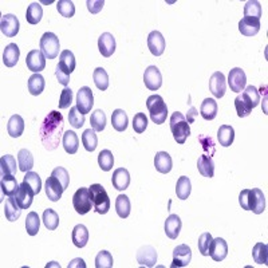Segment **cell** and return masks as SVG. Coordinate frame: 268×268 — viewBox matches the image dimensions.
<instances>
[{
    "label": "cell",
    "mask_w": 268,
    "mask_h": 268,
    "mask_svg": "<svg viewBox=\"0 0 268 268\" xmlns=\"http://www.w3.org/2000/svg\"><path fill=\"white\" fill-rule=\"evenodd\" d=\"M39 134L47 150H55L63 136V115L59 111H50L39 127Z\"/></svg>",
    "instance_id": "1"
},
{
    "label": "cell",
    "mask_w": 268,
    "mask_h": 268,
    "mask_svg": "<svg viewBox=\"0 0 268 268\" xmlns=\"http://www.w3.org/2000/svg\"><path fill=\"white\" fill-rule=\"evenodd\" d=\"M259 102H260V96H259L257 88L252 84L247 86L243 90V93L235 98V107H236L239 117L240 118L248 117L252 109H255L259 105Z\"/></svg>",
    "instance_id": "2"
},
{
    "label": "cell",
    "mask_w": 268,
    "mask_h": 268,
    "mask_svg": "<svg viewBox=\"0 0 268 268\" xmlns=\"http://www.w3.org/2000/svg\"><path fill=\"white\" fill-rule=\"evenodd\" d=\"M239 204L243 209L252 211L255 214H260L265 211V197L257 188L243 189L239 195Z\"/></svg>",
    "instance_id": "3"
},
{
    "label": "cell",
    "mask_w": 268,
    "mask_h": 268,
    "mask_svg": "<svg viewBox=\"0 0 268 268\" xmlns=\"http://www.w3.org/2000/svg\"><path fill=\"white\" fill-rule=\"evenodd\" d=\"M146 107L149 110L150 119L153 121L154 123L161 125L166 121V117H168V106L164 102V98L161 96H150L148 100H146Z\"/></svg>",
    "instance_id": "4"
},
{
    "label": "cell",
    "mask_w": 268,
    "mask_h": 268,
    "mask_svg": "<svg viewBox=\"0 0 268 268\" xmlns=\"http://www.w3.org/2000/svg\"><path fill=\"white\" fill-rule=\"evenodd\" d=\"M170 131L177 144H185L187 138L191 136L189 123L185 121V117L180 111H174L170 117Z\"/></svg>",
    "instance_id": "5"
},
{
    "label": "cell",
    "mask_w": 268,
    "mask_h": 268,
    "mask_svg": "<svg viewBox=\"0 0 268 268\" xmlns=\"http://www.w3.org/2000/svg\"><path fill=\"white\" fill-rule=\"evenodd\" d=\"M88 191H90L94 211L100 214L107 213L110 209V199H109L105 188L101 184H93L88 188Z\"/></svg>",
    "instance_id": "6"
},
{
    "label": "cell",
    "mask_w": 268,
    "mask_h": 268,
    "mask_svg": "<svg viewBox=\"0 0 268 268\" xmlns=\"http://www.w3.org/2000/svg\"><path fill=\"white\" fill-rule=\"evenodd\" d=\"M59 38L53 32H44L40 38V51L49 59H55L59 54Z\"/></svg>",
    "instance_id": "7"
},
{
    "label": "cell",
    "mask_w": 268,
    "mask_h": 268,
    "mask_svg": "<svg viewBox=\"0 0 268 268\" xmlns=\"http://www.w3.org/2000/svg\"><path fill=\"white\" fill-rule=\"evenodd\" d=\"M73 207L79 214H86L92 211L93 201L88 188H79L73 196Z\"/></svg>",
    "instance_id": "8"
},
{
    "label": "cell",
    "mask_w": 268,
    "mask_h": 268,
    "mask_svg": "<svg viewBox=\"0 0 268 268\" xmlns=\"http://www.w3.org/2000/svg\"><path fill=\"white\" fill-rule=\"evenodd\" d=\"M94 105V97H93L92 88L87 86L79 88L77 93V109L82 114H87L92 111V107Z\"/></svg>",
    "instance_id": "9"
},
{
    "label": "cell",
    "mask_w": 268,
    "mask_h": 268,
    "mask_svg": "<svg viewBox=\"0 0 268 268\" xmlns=\"http://www.w3.org/2000/svg\"><path fill=\"white\" fill-rule=\"evenodd\" d=\"M14 196H15V200L18 201V204H19L22 209H28L31 207L32 201H34L35 192L30 185L23 181L19 185L18 191H16V193Z\"/></svg>",
    "instance_id": "10"
},
{
    "label": "cell",
    "mask_w": 268,
    "mask_h": 268,
    "mask_svg": "<svg viewBox=\"0 0 268 268\" xmlns=\"http://www.w3.org/2000/svg\"><path fill=\"white\" fill-rule=\"evenodd\" d=\"M192 260V249L187 244L177 245L173 249L172 267H188Z\"/></svg>",
    "instance_id": "11"
},
{
    "label": "cell",
    "mask_w": 268,
    "mask_h": 268,
    "mask_svg": "<svg viewBox=\"0 0 268 268\" xmlns=\"http://www.w3.org/2000/svg\"><path fill=\"white\" fill-rule=\"evenodd\" d=\"M26 65L32 73L39 74L46 67V57L40 50H32L27 54Z\"/></svg>",
    "instance_id": "12"
},
{
    "label": "cell",
    "mask_w": 268,
    "mask_h": 268,
    "mask_svg": "<svg viewBox=\"0 0 268 268\" xmlns=\"http://www.w3.org/2000/svg\"><path fill=\"white\" fill-rule=\"evenodd\" d=\"M19 20L15 15L12 14H6V15L2 16V20H0V30L3 32L7 38H14L16 36V34L19 32Z\"/></svg>",
    "instance_id": "13"
},
{
    "label": "cell",
    "mask_w": 268,
    "mask_h": 268,
    "mask_svg": "<svg viewBox=\"0 0 268 268\" xmlns=\"http://www.w3.org/2000/svg\"><path fill=\"white\" fill-rule=\"evenodd\" d=\"M144 82H145L146 87L152 90V92L158 90L162 86V75H161V71L158 70V67L149 66L145 70V74H144Z\"/></svg>",
    "instance_id": "14"
},
{
    "label": "cell",
    "mask_w": 268,
    "mask_h": 268,
    "mask_svg": "<svg viewBox=\"0 0 268 268\" xmlns=\"http://www.w3.org/2000/svg\"><path fill=\"white\" fill-rule=\"evenodd\" d=\"M245 83H247V77H245L244 70H241L240 67H235L230 71L228 75V84L232 92L241 93L245 88Z\"/></svg>",
    "instance_id": "15"
},
{
    "label": "cell",
    "mask_w": 268,
    "mask_h": 268,
    "mask_svg": "<svg viewBox=\"0 0 268 268\" xmlns=\"http://www.w3.org/2000/svg\"><path fill=\"white\" fill-rule=\"evenodd\" d=\"M137 261L145 267H154L157 263V251L152 245H144L138 249Z\"/></svg>",
    "instance_id": "16"
},
{
    "label": "cell",
    "mask_w": 268,
    "mask_h": 268,
    "mask_svg": "<svg viewBox=\"0 0 268 268\" xmlns=\"http://www.w3.org/2000/svg\"><path fill=\"white\" fill-rule=\"evenodd\" d=\"M148 47H149L150 53L153 54L154 57H160L162 55L166 47L165 38L162 36L160 31H152L148 36Z\"/></svg>",
    "instance_id": "17"
},
{
    "label": "cell",
    "mask_w": 268,
    "mask_h": 268,
    "mask_svg": "<svg viewBox=\"0 0 268 268\" xmlns=\"http://www.w3.org/2000/svg\"><path fill=\"white\" fill-rule=\"evenodd\" d=\"M209 90L216 98H222L227 90V82L224 74L220 71L212 74L211 79H209Z\"/></svg>",
    "instance_id": "18"
},
{
    "label": "cell",
    "mask_w": 268,
    "mask_h": 268,
    "mask_svg": "<svg viewBox=\"0 0 268 268\" xmlns=\"http://www.w3.org/2000/svg\"><path fill=\"white\" fill-rule=\"evenodd\" d=\"M228 255V244L227 241L221 238L213 239L209 249V256L213 259L214 261H222Z\"/></svg>",
    "instance_id": "19"
},
{
    "label": "cell",
    "mask_w": 268,
    "mask_h": 268,
    "mask_svg": "<svg viewBox=\"0 0 268 268\" xmlns=\"http://www.w3.org/2000/svg\"><path fill=\"white\" fill-rule=\"evenodd\" d=\"M181 227H183V222H181L180 216L177 214H170L166 220H165V234L169 239L172 240H176L180 235Z\"/></svg>",
    "instance_id": "20"
},
{
    "label": "cell",
    "mask_w": 268,
    "mask_h": 268,
    "mask_svg": "<svg viewBox=\"0 0 268 268\" xmlns=\"http://www.w3.org/2000/svg\"><path fill=\"white\" fill-rule=\"evenodd\" d=\"M111 183L117 191H125L130 184V174L125 168L115 169L113 176H111Z\"/></svg>",
    "instance_id": "21"
},
{
    "label": "cell",
    "mask_w": 268,
    "mask_h": 268,
    "mask_svg": "<svg viewBox=\"0 0 268 268\" xmlns=\"http://www.w3.org/2000/svg\"><path fill=\"white\" fill-rule=\"evenodd\" d=\"M239 31L245 36H253L260 31V19L255 18H247L244 16L239 22Z\"/></svg>",
    "instance_id": "22"
},
{
    "label": "cell",
    "mask_w": 268,
    "mask_h": 268,
    "mask_svg": "<svg viewBox=\"0 0 268 268\" xmlns=\"http://www.w3.org/2000/svg\"><path fill=\"white\" fill-rule=\"evenodd\" d=\"M98 49L105 58L111 57L115 51V38L110 32H104L98 39Z\"/></svg>",
    "instance_id": "23"
},
{
    "label": "cell",
    "mask_w": 268,
    "mask_h": 268,
    "mask_svg": "<svg viewBox=\"0 0 268 268\" xmlns=\"http://www.w3.org/2000/svg\"><path fill=\"white\" fill-rule=\"evenodd\" d=\"M44 189H46V195L47 197L51 200V201H58V200L62 197V193H63V187L59 181L55 178L54 176L49 177L46 181V184H44Z\"/></svg>",
    "instance_id": "24"
},
{
    "label": "cell",
    "mask_w": 268,
    "mask_h": 268,
    "mask_svg": "<svg viewBox=\"0 0 268 268\" xmlns=\"http://www.w3.org/2000/svg\"><path fill=\"white\" fill-rule=\"evenodd\" d=\"M4 214L8 221H16L22 214V208L15 200V196H10L4 203Z\"/></svg>",
    "instance_id": "25"
},
{
    "label": "cell",
    "mask_w": 268,
    "mask_h": 268,
    "mask_svg": "<svg viewBox=\"0 0 268 268\" xmlns=\"http://www.w3.org/2000/svg\"><path fill=\"white\" fill-rule=\"evenodd\" d=\"M154 166L157 169V172L166 174L172 170L173 168V161L172 157L169 156V153L166 152H158L154 157Z\"/></svg>",
    "instance_id": "26"
},
{
    "label": "cell",
    "mask_w": 268,
    "mask_h": 268,
    "mask_svg": "<svg viewBox=\"0 0 268 268\" xmlns=\"http://www.w3.org/2000/svg\"><path fill=\"white\" fill-rule=\"evenodd\" d=\"M20 57V50L16 43H10L3 53V63L7 67H14L18 63Z\"/></svg>",
    "instance_id": "27"
},
{
    "label": "cell",
    "mask_w": 268,
    "mask_h": 268,
    "mask_svg": "<svg viewBox=\"0 0 268 268\" xmlns=\"http://www.w3.org/2000/svg\"><path fill=\"white\" fill-rule=\"evenodd\" d=\"M58 66L61 67L63 71H65L67 75L73 73L75 70V66H77V62H75V57L74 54L70 50H65L61 53V57H59V63Z\"/></svg>",
    "instance_id": "28"
},
{
    "label": "cell",
    "mask_w": 268,
    "mask_h": 268,
    "mask_svg": "<svg viewBox=\"0 0 268 268\" xmlns=\"http://www.w3.org/2000/svg\"><path fill=\"white\" fill-rule=\"evenodd\" d=\"M197 169H199L200 174L203 177L212 178L214 173V162L212 157H209L207 154L200 156L199 160H197Z\"/></svg>",
    "instance_id": "29"
},
{
    "label": "cell",
    "mask_w": 268,
    "mask_h": 268,
    "mask_svg": "<svg viewBox=\"0 0 268 268\" xmlns=\"http://www.w3.org/2000/svg\"><path fill=\"white\" fill-rule=\"evenodd\" d=\"M200 114L204 119L212 121L217 115V102L213 98H205L200 107Z\"/></svg>",
    "instance_id": "30"
},
{
    "label": "cell",
    "mask_w": 268,
    "mask_h": 268,
    "mask_svg": "<svg viewBox=\"0 0 268 268\" xmlns=\"http://www.w3.org/2000/svg\"><path fill=\"white\" fill-rule=\"evenodd\" d=\"M7 130L12 138L20 137L24 131V119L18 114L12 115L10 121H8Z\"/></svg>",
    "instance_id": "31"
},
{
    "label": "cell",
    "mask_w": 268,
    "mask_h": 268,
    "mask_svg": "<svg viewBox=\"0 0 268 268\" xmlns=\"http://www.w3.org/2000/svg\"><path fill=\"white\" fill-rule=\"evenodd\" d=\"M62 144H63V148L69 154L77 153L78 148H79V140H78L75 131H66L63 134V138H62Z\"/></svg>",
    "instance_id": "32"
},
{
    "label": "cell",
    "mask_w": 268,
    "mask_h": 268,
    "mask_svg": "<svg viewBox=\"0 0 268 268\" xmlns=\"http://www.w3.org/2000/svg\"><path fill=\"white\" fill-rule=\"evenodd\" d=\"M71 238H73V243L75 247H78V248H83L88 241L87 228H86L83 224H78V226L74 227Z\"/></svg>",
    "instance_id": "33"
},
{
    "label": "cell",
    "mask_w": 268,
    "mask_h": 268,
    "mask_svg": "<svg viewBox=\"0 0 268 268\" xmlns=\"http://www.w3.org/2000/svg\"><path fill=\"white\" fill-rule=\"evenodd\" d=\"M217 138L220 145L224 146V148H228L234 144L235 140V130L234 127L230 126V125H221L218 127L217 130Z\"/></svg>",
    "instance_id": "34"
},
{
    "label": "cell",
    "mask_w": 268,
    "mask_h": 268,
    "mask_svg": "<svg viewBox=\"0 0 268 268\" xmlns=\"http://www.w3.org/2000/svg\"><path fill=\"white\" fill-rule=\"evenodd\" d=\"M0 187H2V192L3 195L6 196H14L18 191V181H16V177L12 176V174H6V176H2V181H0Z\"/></svg>",
    "instance_id": "35"
},
{
    "label": "cell",
    "mask_w": 268,
    "mask_h": 268,
    "mask_svg": "<svg viewBox=\"0 0 268 268\" xmlns=\"http://www.w3.org/2000/svg\"><path fill=\"white\" fill-rule=\"evenodd\" d=\"M127 119L126 113L122 110V109H117V110L113 111L111 114V125L114 127L117 131H125L127 127Z\"/></svg>",
    "instance_id": "36"
},
{
    "label": "cell",
    "mask_w": 268,
    "mask_h": 268,
    "mask_svg": "<svg viewBox=\"0 0 268 268\" xmlns=\"http://www.w3.org/2000/svg\"><path fill=\"white\" fill-rule=\"evenodd\" d=\"M18 162H19V169L22 172H30L34 168V157L30 150L20 149L18 153Z\"/></svg>",
    "instance_id": "37"
},
{
    "label": "cell",
    "mask_w": 268,
    "mask_h": 268,
    "mask_svg": "<svg viewBox=\"0 0 268 268\" xmlns=\"http://www.w3.org/2000/svg\"><path fill=\"white\" fill-rule=\"evenodd\" d=\"M130 200L125 195H119L115 200V211L121 218H126L130 214Z\"/></svg>",
    "instance_id": "38"
},
{
    "label": "cell",
    "mask_w": 268,
    "mask_h": 268,
    "mask_svg": "<svg viewBox=\"0 0 268 268\" xmlns=\"http://www.w3.org/2000/svg\"><path fill=\"white\" fill-rule=\"evenodd\" d=\"M192 192V184L189 177L187 176H181L178 180H177L176 184V195L180 200H187L189 197Z\"/></svg>",
    "instance_id": "39"
},
{
    "label": "cell",
    "mask_w": 268,
    "mask_h": 268,
    "mask_svg": "<svg viewBox=\"0 0 268 268\" xmlns=\"http://www.w3.org/2000/svg\"><path fill=\"white\" fill-rule=\"evenodd\" d=\"M44 86H46V82H44V78L40 74H34L28 79V92L32 96L42 94L43 90H44Z\"/></svg>",
    "instance_id": "40"
},
{
    "label": "cell",
    "mask_w": 268,
    "mask_h": 268,
    "mask_svg": "<svg viewBox=\"0 0 268 268\" xmlns=\"http://www.w3.org/2000/svg\"><path fill=\"white\" fill-rule=\"evenodd\" d=\"M43 8L39 3H32L28 6L26 12V20L30 24H38L42 20Z\"/></svg>",
    "instance_id": "41"
},
{
    "label": "cell",
    "mask_w": 268,
    "mask_h": 268,
    "mask_svg": "<svg viewBox=\"0 0 268 268\" xmlns=\"http://www.w3.org/2000/svg\"><path fill=\"white\" fill-rule=\"evenodd\" d=\"M252 257L257 264L267 265L268 263V247L264 243H257L252 249Z\"/></svg>",
    "instance_id": "42"
},
{
    "label": "cell",
    "mask_w": 268,
    "mask_h": 268,
    "mask_svg": "<svg viewBox=\"0 0 268 268\" xmlns=\"http://www.w3.org/2000/svg\"><path fill=\"white\" fill-rule=\"evenodd\" d=\"M0 170H2V176L6 174H12L15 176L16 173V160L11 154H6L0 158Z\"/></svg>",
    "instance_id": "43"
},
{
    "label": "cell",
    "mask_w": 268,
    "mask_h": 268,
    "mask_svg": "<svg viewBox=\"0 0 268 268\" xmlns=\"http://www.w3.org/2000/svg\"><path fill=\"white\" fill-rule=\"evenodd\" d=\"M82 144L87 152H94L98 146V137L94 129H87L82 134Z\"/></svg>",
    "instance_id": "44"
},
{
    "label": "cell",
    "mask_w": 268,
    "mask_h": 268,
    "mask_svg": "<svg viewBox=\"0 0 268 268\" xmlns=\"http://www.w3.org/2000/svg\"><path fill=\"white\" fill-rule=\"evenodd\" d=\"M93 79H94V83L101 92H105L109 87V75H107L106 70L102 69V67H97L93 73Z\"/></svg>",
    "instance_id": "45"
},
{
    "label": "cell",
    "mask_w": 268,
    "mask_h": 268,
    "mask_svg": "<svg viewBox=\"0 0 268 268\" xmlns=\"http://www.w3.org/2000/svg\"><path fill=\"white\" fill-rule=\"evenodd\" d=\"M39 227H40V218L36 212H30L26 218V231L30 236L38 235Z\"/></svg>",
    "instance_id": "46"
},
{
    "label": "cell",
    "mask_w": 268,
    "mask_h": 268,
    "mask_svg": "<svg viewBox=\"0 0 268 268\" xmlns=\"http://www.w3.org/2000/svg\"><path fill=\"white\" fill-rule=\"evenodd\" d=\"M42 220L44 227H46L49 231L57 230L58 226H59V216H58L57 212L51 209V208H49V209L43 212Z\"/></svg>",
    "instance_id": "47"
},
{
    "label": "cell",
    "mask_w": 268,
    "mask_h": 268,
    "mask_svg": "<svg viewBox=\"0 0 268 268\" xmlns=\"http://www.w3.org/2000/svg\"><path fill=\"white\" fill-rule=\"evenodd\" d=\"M98 165H100V168L102 169L104 172L111 170L113 165H114V156H113L110 150L105 149L98 154Z\"/></svg>",
    "instance_id": "48"
},
{
    "label": "cell",
    "mask_w": 268,
    "mask_h": 268,
    "mask_svg": "<svg viewBox=\"0 0 268 268\" xmlns=\"http://www.w3.org/2000/svg\"><path fill=\"white\" fill-rule=\"evenodd\" d=\"M244 16L247 18H255V19H260L261 16V6L256 0H249L245 3L244 7Z\"/></svg>",
    "instance_id": "49"
},
{
    "label": "cell",
    "mask_w": 268,
    "mask_h": 268,
    "mask_svg": "<svg viewBox=\"0 0 268 268\" xmlns=\"http://www.w3.org/2000/svg\"><path fill=\"white\" fill-rule=\"evenodd\" d=\"M90 123H92V127L96 131H102L106 126V115L102 110H96L92 114V118H90Z\"/></svg>",
    "instance_id": "50"
},
{
    "label": "cell",
    "mask_w": 268,
    "mask_h": 268,
    "mask_svg": "<svg viewBox=\"0 0 268 268\" xmlns=\"http://www.w3.org/2000/svg\"><path fill=\"white\" fill-rule=\"evenodd\" d=\"M57 10L65 18H73L75 14V6L71 0H59L57 3Z\"/></svg>",
    "instance_id": "51"
},
{
    "label": "cell",
    "mask_w": 268,
    "mask_h": 268,
    "mask_svg": "<svg viewBox=\"0 0 268 268\" xmlns=\"http://www.w3.org/2000/svg\"><path fill=\"white\" fill-rule=\"evenodd\" d=\"M114 265L113 256L109 251H101L96 256V267L97 268H111Z\"/></svg>",
    "instance_id": "52"
},
{
    "label": "cell",
    "mask_w": 268,
    "mask_h": 268,
    "mask_svg": "<svg viewBox=\"0 0 268 268\" xmlns=\"http://www.w3.org/2000/svg\"><path fill=\"white\" fill-rule=\"evenodd\" d=\"M69 122L74 129H80L84 123V114H82L77 109V106H73L69 113Z\"/></svg>",
    "instance_id": "53"
},
{
    "label": "cell",
    "mask_w": 268,
    "mask_h": 268,
    "mask_svg": "<svg viewBox=\"0 0 268 268\" xmlns=\"http://www.w3.org/2000/svg\"><path fill=\"white\" fill-rule=\"evenodd\" d=\"M212 241H213V238H212L211 234H203L199 238V243H197V247H199L200 253L203 255V256H209V249H211Z\"/></svg>",
    "instance_id": "54"
},
{
    "label": "cell",
    "mask_w": 268,
    "mask_h": 268,
    "mask_svg": "<svg viewBox=\"0 0 268 268\" xmlns=\"http://www.w3.org/2000/svg\"><path fill=\"white\" fill-rule=\"evenodd\" d=\"M23 181L34 189L35 195H38L39 192H40V189H42V180H40V177H39L38 173L31 172V170L30 172H27Z\"/></svg>",
    "instance_id": "55"
},
{
    "label": "cell",
    "mask_w": 268,
    "mask_h": 268,
    "mask_svg": "<svg viewBox=\"0 0 268 268\" xmlns=\"http://www.w3.org/2000/svg\"><path fill=\"white\" fill-rule=\"evenodd\" d=\"M148 127V118H146L145 113H137L133 118V129L136 133L141 134L145 131Z\"/></svg>",
    "instance_id": "56"
},
{
    "label": "cell",
    "mask_w": 268,
    "mask_h": 268,
    "mask_svg": "<svg viewBox=\"0 0 268 268\" xmlns=\"http://www.w3.org/2000/svg\"><path fill=\"white\" fill-rule=\"evenodd\" d=\"M51 176L55 177V178H57V180L61 183L62 187H63V189H67V188H69L70 176H69V172H67L65 168L58 166V168L54 169L53 173H51Z\"/></svg>",
    "instance_id": "57"
},
{
    "label": "cell",
    "mask_w": 268,
    "mask_h": 268,
    "mask_svg": "<svg viewBox=\"0 0 268 268\" xmlns=\"http://www.w3.org/2000/svg\"><path fill=\"white\" fill-rule=\"evenodd\" d=\"M73 102V90L69 87H65L61 93L59 98V109H67Z\"/></svg>",
    "instance_id": "58"
},
{
    "label": "cell",
    "mask_w": 268,
    "mask_h": 268,
    "mask_svg": "<svg viewBox=\"0 0 268 268\" xmlns=\"http://www.w3.org/2000/svg\"><path fill=\"white\" fill-rule=\"evenodd\" d=\"M199 141H200V144L203 145V149L207 152V156L212 157V156L216 153L214 142L211 137H208V136H200Z\"/></svg>",
    "instance_id": "59"
},
{
    "label": "cell",
    "mask_w": 268,
    "mask_h": 268,
    "mask_svg": "<svg viewBox=\"0 0 268 268\" xmlns=\"http://www.w3.org/2000/svg\"><path fill=\"white\" fill-rule=\"evenodd\" d=\"M86 6H87V10L92 14H98V12L104 8L105 2L104 0H87L86 2Z\"/></svg>",
    "instance_id": "60"
},
{
    "label": "cell",
    "mask_w": 268,
    "mask_h": 268,
    "mask_svg": "<svg viewBox=\"0 0 268 268\" xmlns=\"http://www.w3.org/2000/svg\"><path fill=\"white\" fill-rule=\"evenodd\" d=\"M55 75H57L59 83L67 87V84L70 83V75H67V74H66L65 71L59 67V66H57V69H55Z\"/></svg>",
    "instance_id": "61"
},
{
    "label": "cell",
    "mask_w": 268,
    "mask_h": 268,
    "mask_svg": "<svg viewBox=\"0 0 268 268\" xmlns=\"http://www.w3.org/2000/svg\"><path fill=\"white\" fill-rule=\"evenodd\" d=\"M196 115H197V110H196V107H193V106H192L191 109H189V113H188V115H187V118H188V123L195 122Z\"/></svg>",
    "instance_id": "62"
},
{
    "label": "cell",
    "mask_w": 268,
    "mask_h": 268,
    "mask_svg": "<svg viewBox=\"0 0 268 268\" xmlns=\"http://www.w3.org/2000/svg\"><path fill=\"white\" fill-rule=\"evenodd\" d=\"M74 267H82L84 268L86 267V264H84V261L82 260V259H74L71 263L69 264V268H74Z\"/></svg>",
    "instance_id": "63"
}]
</instances>
